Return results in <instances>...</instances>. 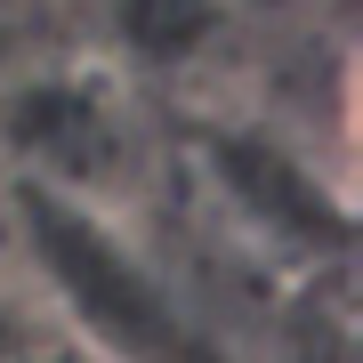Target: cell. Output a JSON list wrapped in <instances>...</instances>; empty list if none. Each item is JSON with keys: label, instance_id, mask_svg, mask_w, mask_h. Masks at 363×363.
<instances>
[{"label": "cell", "instance_id": "cell-1", "mask_svg": "<svg viewBox=\"0 0 363 363\" xmlns=\"http://www.w3.org/2000/svg\"><path fill=\"white\" fill-rule=\"evenodd\" d=\"M9 250L40 323H65L97 363H226L202 307L121 226V210L9 186Z\"/></svg>", "mask_w": 363, "mask_h": 363}, {"label": "cell", "instance_id": "cell-2", "mask_svg": "<svg viewBox=\"0 0 363 363\" xmlns=\"http://www.w3.org/2000/svg\"><path fill=\"white\" fill-rule=\"evenodd\" d=\"M0 178L33 194H65L97 210H130L145 186L138 105L97 65H25L0 81Z\"/></svg>", "mask_w": 363, "mask_h": 363}, {"label": "cell", "instance_id": "cell-3", "mask_svg": "<svg viewBox=\"0 0 363 363\" xmlns=\"http://www.w3.org/2000/svg\"><path fill=\"white\" fill-rule=\"evenodd\" d=\"M210 178L226 186V210H242L259 226V242H307L323 234L339 242V202L307 186V162H291L267 138H218L210 145Z\"/></svg>", "mask_w": 363, "mask_h": 363}, {"label": "cell", "instance_id": "cell-4", "mask_svg": "<svg viewBox=\"0 0 363 363\" xmlns=\"http://www.w3.org/2000/svg\"><path fill=\"white\" fill-rule=\"evenodd\" d=\"M234 0H105V25L113 40L138 57V65H202L210 49H218Z\"/></svg>", "mask_w": 363, "mask_h": 363}, {"label": "cell", "instance_id": "cell-5", "mask_svg": "<svg viewBox=\"0 0 363 363\" xmlns=\"http://www.w3.org/2000/svg\"><path fill=\"white\" fill-rule=\"evenodd\" d=\"M40 339H49V323H40L33 291L9 274V259H0V363H40Z\"/></svg>", "mask_w": 363, "mask_h": 363}]
</instances>
